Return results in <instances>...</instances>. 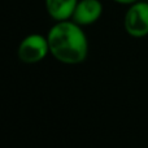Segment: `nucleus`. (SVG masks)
I'll return each mask as SVG.
<instances>
[{"label": "nucleus", "mask_w": 148, "mask_h": 148, "mask_svg": "<svg viewBox=\"0 0 148 148\" xmlns=\"http://www.w3.org/2000/svg\"><path fill=\"white\" fill-rule=\"evenodd\" d=\"M125 30L134 38L148 35V1H135L127 9L123 20Z\"/></svg>", "instance_id": "3"}, {"label": "nucleus", "mask_w": 148, "mask_h": 148, "mask_svg": "<svg viewBox=\"0 0 148 148\" xmlns=\"http://www.w3.org/2000/svg\"><path fill=\"white\" fill-rule=\"evenodd\" d=\"M147 1H148V0H147Z\"/></svg>", "instance_id": "7"}, {"label": "nucleus", "mask_w": 148, "mask_h": 148, "mask_svg": "<svg viewBox=\"0 0 148 148\" xmlns=\"http://www.w3.org/2000/svg\"><path fill=\"white\" fill-rule=\"evenodd\" d=\"M49 53L64 64H79L87 57L88 42L82 27L74 21H57L48 31Z\"/></svg>", "instance_id": "1"}, {"label": "nucleus", "mask_w": 148, "mask_h": 148, "mask_svg": "<svg viewBox=\"0 0 148 148\" xmlns=\"http://www.w3.org/2000/svg\"><path fill=\"white\" fill-rule=\"evenodd\" d=\"M117 3H121V4H133V3L138 1V0H114Z\"/></svg>", "instance_id": "6"}, {"label": "nucleus", "mask_w": 148, "mask_h": 148, "mask_svg": "<svg viewBox=\"0 0 148 148\" xmlns=\"http://www.w3.org/2000/svg\"><path fill=\"white\" fill-rule=\"evenodd\" d=\"M49 52L48 39L40 34H30L25 36L18 46V59L25 64H35L47 56Z\"/></svg>", "instance_id": "2"}, {"label": "nucleus", "mask_w": 148, "mask_h": 148, "mask_svg": "<svg viewBox=\"0 0 148 148\" xmlns=\"http://www.w3.org/2000/svg\"><path fill=\"white\" fill-rule=\"evenodd\" d=\"M78 0H46L48 14L56 21H66L72 18Z\"/></svg>", "instance_id": "5"}, {"label": "nucleus", "mask_w": 148, "mask_h": 148, "mask_svg": "<svg viewBox=\"0 0 148 148\" xmlns=\"http://www.w3.org/2000/svg\"><path fill=\"white\" fill-rule=\"evenodd\" d=\"M103 13V5L99 0H78L72 20L79 26L96 22Z\"/></svg>", "instance_id": "4"}]
</instances>
